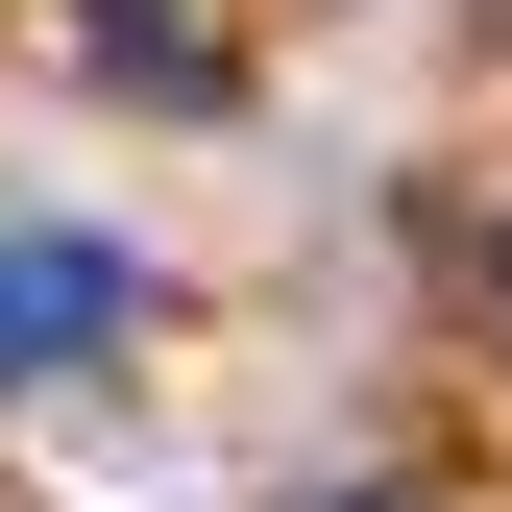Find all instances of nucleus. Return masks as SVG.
I'll list each match as a JSON object with an SVG mask.
<instances>
[{"mask_svg":"<svg viewBox=\"0 0 512 512\" xmlns=\"http://www.w3.org/2000/svg\"><path fill=\"white\" fill-rule=\"evenodd\" d=\"M122 317H147V269H122L98 220H0V391H49V366H98Z\"/></svg>","mask_w":512,"mask_h":512,"instance_id":"nucleus-1","label":"nucleus"}]
</instances>
